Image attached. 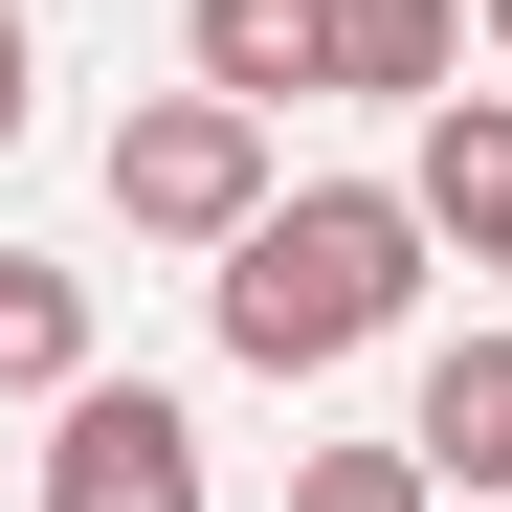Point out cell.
Masks as SVG:
<instances>
[{"label": "cell", "mask_w": 512, "mask_h": 512, "mask_svg": "<svg viewBox=\"0 0 512 512\" xmlns=\"http://www.w3.org/2000/svg\"><path fill=\"white\" fill-rule=\"evenodd\" d=\"M401 446L446 468V490H490V512H512V312L423 357V401H401Z\"/></svg>", "instance_id": "obj_6"}, {"label": "cell", "mask_w": 512, "mask_h": 512, "mask_svg": "<svg viewBox=\"0 0 512 512\" xmlns=\"http://www.w3.org/2000/svg\"><path fill=\"white\" fill-rule=\"evenodd\" d=\"M67 379H90V268L0 245V401H67Z\"/></svg>", "instance_id": "obj_8"}, {"label": "cell", "mask_w": 512, "mask_h": 512, "mask_svg": "<svg viewBox=\"0 0 512 512\" xmlns=\"http://www.w3.org/2000/svg\"><path fill=\"white\" fill-rule=\"evenodd\" d=\"M312 67H334L357 112H423V90L468 67V0H312Z\"/></svg>", "instance_id": "obj_7"}, {"label": "cell", "mask_w": 512, "mask_h": 512, "mask_svg": "<svg viewBox=\"0 0 512 512\" xmlns=\"http://www.w3.org/2000/svg\"><path fill=\"white\" fill-rule=\"evenodd\" d=\"M23 112H45V23L0 0V156H23Z\"/></svg>", "instance_id": "obj_10"}, {"label": "cell", "mask_w": 512, "mask_h": 512, "mask_svg": "<svg viewBox=\"0 0 512 512\" xmlns=\"http://www.w3.org/2000/svg\"><path fill=\"white\" fill-rule=\"evenodd\" d=\"M290 512H446V468H423V446H312Z\"/></svg>", "instance_id": "obj_9"}, {"label": "cell", "mask_w": 512, "mask_h": 512, "mask_svg": "<svg viewBox=\"0 0 512 512\" xmlns=\"http://www.w3.org/2000/svg\"><path fill=\"white\" fill-rule=\"evenodd\" d=\"M245 201H268V112H223V90H134L112 112V223L134 245H223Z\"/></svg>", "instance_id": "obj_2"}, {"label": "cell", "mask_w": 512, "mask_h": 512, "mask_svg": "<svg viewBox=\"0 0 512 512\" xmlns=\"http://www.w3.org/2000/svg\"><path fill=\"white\" fill-rule=\"evenodd\" d=\"M468 45H490V90H512V0H468Z\"/></svg>", "instance_id": "obj_11"}, {"label": "cell", "mask_w": 512, "mask_h": 512, "mask_svg": "<svg viewBox=\"0 0 512 512\" xmlns=\"http://www.w3.org/2000/svg\"><path fill=\"white\" fill-rule=\"evenodd\" d=\"M201 312H223L245 379H334V357H379V334L423 312V201H401V179H268V201L201 245Z\"/></svg>", "instance_id": "obj_1"}, {"label": "cell", "mask_w": 512, "mask_h": 512, "mask_svg": "<svg viewBox=\"0 0 512 512\" xmlns=\"http://www.w3.org/2000/svg\"><path fill=\"white\" fill-rule=\"evenodd\" d=\"M401 201H423V245H468V268L512 290V90H423V156H401Z\"/></svg>", "instance_id": "obj_4"}, {"label": "cell", "mask_w": 512, "mask_h": 512, "mask_svg": "<svg viewBox=\"0 0 512 512\" xmlns=\"http://www.w3.org/2000/svg\"><path fill=\"white\" fill-rule=\"evenodd\" d=\"M45 512H201V401L179 379H67L45 401Z\"/></svg>", "instance_id": "obj_3"}, {"label": "cell", "mask_w": 512, "mask_h": 512, "mask_svg": "<svg viewBox=\"0 0 512 512\" xmlns=\"http://www.w3.org/2000/svg\"><path fill=\"white\" fill-rule=\"evenodd\" d=\"M179 90H223V112H312L334 67H312V0H179Z\"/></svg>", "instance_id": "obj_5"}]
</instances>
